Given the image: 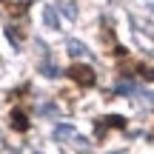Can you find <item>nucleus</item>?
Masks as SVG:
<instances>
[{
  "instance_id": "obj_10",
  "label": "nucleus",
  "mask_w": 154,
  "mask_h": 154,
  "mask_svg": "<svg viewBox=\"0 0 154 154\" xmlns=\"http://www.w3.org/2000/svg\"><path fill=\"white\" fill-rule=\"evenodd\" d=\"M26 9H29V3H14L11 6V14H26Z\"/></svg>"
},
{
  "instance_id": "obj_5",
  "label": "nucleus",
  "mask_w": 154,
  "mask_h": 154,
  "mask_svg": "<svg viewBox=\"0 0 154 154\" xmlns=\"http://www.w3.org/2000/svg\"><path fill=\"white\" fill-rule=\"evenodd\" d=\"M114 91L117 94H137V86H134V80H120Z\"/></svg>"
},
{
  "instance_id": "obj_9",
  "label": "nucleus",
  "mask_w": 154,
  "mask_h": 154,
  "mask_svg": "<svg viewBox=\"0 0 154 154\" xmlns=\"http://www.w3.org/2000/svg\"><path fill=\"white\" fill-rule=\"evenodd\" d=\"M63 11H66V17H77V6L74 3H63Z\"/></svg>"
},
{
  "instance_id": "obj_13",
  "label": "nucleus",
  "mask_w": 154,
  "mask_h": 154,
  "mask_svg": "<svg viewBox=\"0 0 154 154\" xmlns=\"http://www.w3.org/2000/svg\"><path fill=\"white\" fill-rule=\"evenodd\" d=\"M40 111H43V114H54V106H51V103H43V106H40Z\"/></svg>"
},
{
  "instance_id": "obj_7",
  "label": "nucleus",
  "mask_w": 154,
  "mask_h": 154,
  "mask_svg": "<svg viewBox=\"0 0 154 154\" xmlns=\"http://www.w3.org/2000/svg\"><path fill=\"white\" fill-rule=\"evenodd\" d=\"M106 126H111V128H126V117L111 114V117H106Z\"/></svg>"
},
{
  "instance_id": "obj_2",
  "label": "nucleus",
  "mask_w": 154,
  "mask_h": 154,
  "mask_svg": "<svg viewBox=\"0 0 154 154\" xmlns=\"http://www.w3.org/2000/svg\"><path fill=\"white\" fill-rule=\"evenodd\" d=\"M9 123H11V128H14V131H29V117L23 114L20 109H14L9 114Z\"/></svg>"
},
{
  "instance_id": "obj_3",
  "label": "nucleus",
  "mask_w": 154,
  "mask_h": 154,
  "mask_svg": "<svg viewBox=\"0 0 154 154\" xmlns=\"http://www.w3.org/2000/svg\"><path fill=\"white\" fill-rule=\"evenodd\" d=\"M77 137V131H74V126H57L54 128V140H60V143H69V140H74Z\"/></svg>"
},
{
  "instance_id": "obj_12",
  "label": "nucleus",
  "mask_w": 154,
  "mask_h": 154,
  "mask_svg": "<svg viewBox=\"0 0 154 154\" xmlns=\"http://www.w3.org/2000/svg\"><path fill=\"white\" fill-rule=\"evenodd\" d=\"M140 72H143V77H146V80H154V69H149V66H140Z\"/></svg>"
},
{
  "instance_id": "obj_11",
  "label": "nucleus",
  "mask_w": 154,
  "mask_h": 154,
  "mask_svg": "<svg viewBox=\"0 0 154 154\" xmlns=\"http://www.w3.org/2000/svg\"><path fill=\"white\" fill-rule=\"evenodd\" d=\"M6 34H9V40H11V43H14V46L20 43V34H17V32H14V29H11V26L6 29Z\"/></svg>"
},
{
  "instance_id": "obj_6",
  "label": "nucleus",
  "mask_w": 154,
  "mask_h": 154,
  "mask_svg": "<svg viewBox=\"0 0 154 154\" xmlns=\"http://www.w3.org/2000/svg\"><path fill=\"white\" fill-rule=\"evenodd\" d=\"M43 20H46V26H49V29H57V14H54L51 6H46V9H43Z\"/></svg>"
},
{
  "instance_id": "obj_1",
  "label": "nucleus",
  "mask_w": 154,
  "mask_h": 154,
  "mask_svg": "<svg viewBox=\"0 0 154 154\" xmlns=\"http://www.w3.org/2000/svg\"><path fill=\"white\" fill-rule=\"evenodd\" d=\"M66 74L72 77L74 83H80V86H94V80H97V77H94V69L91 66H83V63H74Z\"/></svg>"
},
{
  "instance_id": "obj_8",
  "label": "nucleus",
  "mask_w": 154,
  "mask_h": 154,
  "mask_svg": "<svg viewBox=\"0 0 154 154\" xmlns=\"http://www.w3.org/2000/svg\"><path fill=\"white\" fill-rule=\"evenodd\" d=\"M40 72H43L46 77H57V69L51 66V63H43V66H40Z\"/></svg>"
},
{
  "instance_id": "obj_4",
  "label": "nucleus",
  "mask_w": 154,
  "mask_h": 154,
  "mask_svg": "<svg viewBox=\"0 0 154 154\" xmlns=\"http://www.w3.org/2000/svg\"><path fill=\"white\" fill-rule=\"evenodd\" d=\"M66 51L72 57H83V54H86V46H83L80 40H69V43H66Z\"/></svg>"
}]
</instances>
